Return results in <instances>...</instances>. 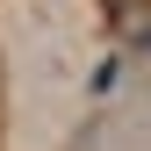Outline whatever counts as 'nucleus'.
<instances>
[]
</instances>
